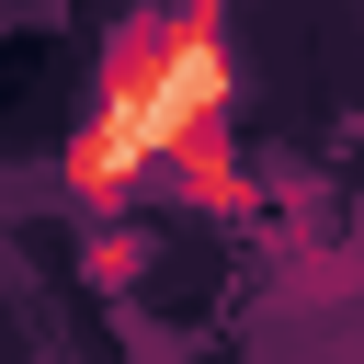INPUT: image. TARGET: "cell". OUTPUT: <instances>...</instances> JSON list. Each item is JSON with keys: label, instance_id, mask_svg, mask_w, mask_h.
Segmentation results:
<instances>
[{"label": "cell", "instance_id": "obj_1", "mask_svg": "<svg viewBox=\"0 0 364 364\" xmlns=\"http://www.w3.org/2000/svg\"><path fill=\"white\" fill-rule=\"evenodd\" d=\"M193 125H239V46H228V0H159L102 46L91 114L57 148V182L80 216H125L136 182L193 136Z\"/></svg>", "mask_w": 364, "mask_h": 364}, {"label": "cell", "instance_id": "obj_2", "mask_svg": "<svg viewBox=\"0 0 364 364\" xmlns=\"http://www.w3.org/2000/svg\"><path fill=\"white\" fill-rule=\"evenodd\" d=\"M159 171H171V193H182L193 216H250V159H239V136H228V125H193Z\"/></svg>", "mask_w": 364, "mask_h": 364}, {"label": "cell", "instance_id": "obj_3", "mask_svg": "<svg viewBox=\"0 0 364 364\" xmlns=\"http://www.w3.org/2000/svg\"><path fill=\"white\" fill-rule=\"evenodd\" d=\"M91 273H102V284H125V273H136V239H125V228H102V239H91Z\"/></svg>", "mask_w": 364, "mask_h": 364}]
</instances>
